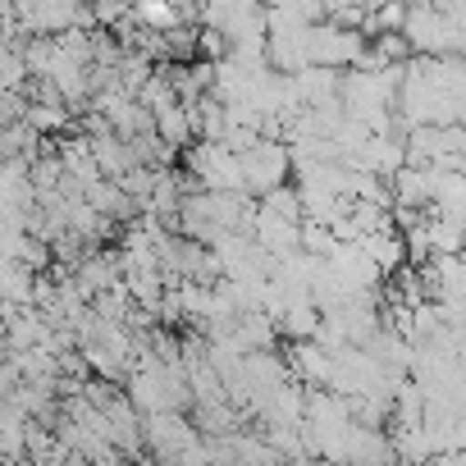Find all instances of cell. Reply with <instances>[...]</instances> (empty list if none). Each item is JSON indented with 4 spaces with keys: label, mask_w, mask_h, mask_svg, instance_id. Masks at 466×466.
I'll return each mask as SVG.
<instances>
[{
    "label": "cell",
    "mask_w": 466,
    "mask_h": 466,
    "mask_svg": "<svg viewBox=\"0 0 466 466\" xmlns=\"http://www.w3.org/2000/svg\"><path fill=\"white\" fill-rule=\"evenodd\" d=\"M0 357H5V311H0Z\"/></svg>",
    "instance_id": "8"
},
{
    "label": "cell",
    "mask_w": 466,
    "mask_h": 466,
    "mask_svg": "<svg viewBox=\"0 0 466 466\" xmlns=\"http://www.w3.org/2000/svg\"><path fill=\"white\" fill-rule=\"evenodd\" d=\"M151 119H156V137H160L174 156H178L187 142H197V137H192V115H187L178 101H174V106H165V110H156Z\"/></svg>",
    "instance_id": "4"
},
{
    "label": "cell",
    "mask_w": 466,
    "mask_h": 466,
    "mask_svg": "<svg viewBox=\"0 0 466 466\" xmlns=\"http://www.w3.org/2000/svg\"><path fill=\"white\" fill-rule=\"evenodd\" d=\"M357 248L370 257V266H375L380 275H393V270H402V266H407V248H402L398 224H384V228L366 233V238H361Z\"/></svg>",
    "instance_id": "3"
},
{
    "label": "cell",
    "mask_w": 466,
    "mask_h": 466,
    "mask_svg": "<svg viewBox=\"0 0 466 466\" xmlns=\"http://www.w3.org/2000/svg\"><path fill=\"white\" fill-rule=\"evenodd\" d=\"M320 5H325V19H329V15H339V10H348V5H357V0H320Z\"/></svg>",
    "instance_id": "7"
},
{
    "label": "cell",
    "mask_w": 466,
    "mask_h": 466,
    "mask_svg": "<svg viewBox=\"0 0 466 466\" xmlns=\"http://www.w3.org/2000/svg\"><path fill=\"white\" fill-rule=\"evenodd\" d=\"M24 110H28L24 92H0V124H19Z\"/></svg>",
    "instance_id": "6"
},
{
    "label": "cell",
    "mask_w": 466,
    "mask_h": 466,
    "mask_svg": "<svg viewBox=\"0 0 466 466\" xmlns=\"http://www.w3.org/2000/svg\"><path fill=\"white\" fill-rule=\"evenodd\" d=\"M183 160H187V178L201 187V192H243V178H238V156H233L224 142H187L183 147ZM248 197V192H243Z\"/></svg>",
    "instance_id": "1"
},
{
    "label": "cell",
    "mask_w": 466,
    "mask_h": 466,
    "mask_svg": "<svg viewBox=\"0 0 466 466\" xmlns=\"http://www.w3.org/2000/svg\"><path fill=\"white\" fill-rule=\"evenodd\" d=\"M289 169H293V160H289L284 137H257L248 151H238V178H243L248 197H261V192L279 187L289 178Z\"/></svg>",
    "instance_id": "2"
},
{
    "label": "cell",
    "mask_w": 466,
    "mask_h": 466,
    "mask_svg": "<svg viewBox=\"0 0 466 466\" xmlns=\"http://www.w3.org/2000/svg\"><path fill=\"white\" fill-rule=\"evenodd\" d=\"M257 210H270V215H284V219H302V201H298V187L279 183L270 192L257 197Z\"/></svg>",
    "instance_id": "5"
}]
</instances>
